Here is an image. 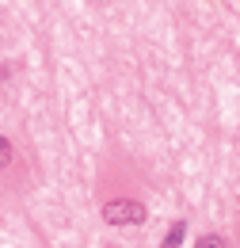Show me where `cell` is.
Wrapping results in <instances>:
<instances>
[{"label":"cell","mask_w":240,"mask_h":248,"mask_svg":"<svg viewBox=\"0 0 240 248\" xmlns=\"http://www.w3.org/2000/svg\"><path fill=\"white\" fill-rule=\"evenodd\" d=\"M103 221H111V225H141L145 221V206L134 202V199H111L103 206Z\"/></svg>","instance_id":"cell-1"},{"label":"cell","mask_w":240,"mask_h":248,"mask_svg":"<svg viewBox=\"0 0 240 248\" xmlns=\"http://www.w3.org/2000/svg\"><path fill=\"white\" fill-rule=\"evenodd\" d=\"M183 237H187V221H172V229H168V237H164V248L183 245Z\"/></svg>","instance_id":"cell-2"},{"label":"cell","mask_w":240,"mask_h":248,"mask_svg":"<svg viewBox=\"0 0 240 248\" xmlns=\"http://www.w3.org/2000/svg\"><path fill=\"white\" fill-rule=\"evenodd\" d=\"M195 248H225V237H217V233H202Z\"/></svg>","instance_id":"cell-3"},{"label":"cell","mask_w":240,"mask_h":248,"mask_svg":"<svg viewBox=\"0 0 240 248\" xmlns=\"http://www.w3.org/2000/svg\"><path fill=\"white\" fill-rule=\"evenodd\" d=\"M8 164H12V141L0 138V168H8Z\"/></svg>","instance_id":"cell-4"}]
</instances>
